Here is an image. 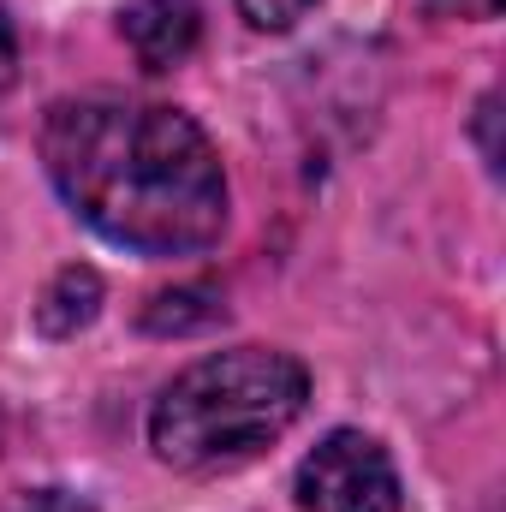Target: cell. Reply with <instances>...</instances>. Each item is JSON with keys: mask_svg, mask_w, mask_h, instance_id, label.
I'll list each match as a JSON object with an SVG mask.
<instances>
[{"mask_svg": "<svg viewBox=\"0 0 506 512\" xmlns=\"http://www.w3.org/2000/svg\"><path fill=\"white\" fill-rule=\"evenodd\" d=\"M42 167L60 203L108 245L197 256L227 233V173L185 108L72 96L42 120Z\"/></svg>", "mask_w": 506, "mask_h": 512, "instance_id": "6da1fadb", "label": "cell"}, {"mask_svg": "<svg viewBox=\"0 0 506 512\" xmlns=\"http://www.w3.org/2000/svg\"><path fill=\"white\" fill-rule=\"evenodd\" d=\"M310 405V370L274 346L209 352L149 405V447L173 471H227L274 447Z\"/></svg>", "mask_w": 506, "mask_h": 512, "instance_id": "7a4b0ae2", "label": "cell"}, {"mask_svg": "<svg viewBox=\"0 0 506 512\" xmlns=\"http://www.w3.org/2000/svg\"><path fill=\"white\" fill-rule=\"evenodd\" d=\"M292 495L304 512H399V471L376 435L334 429L304 453Z\"/></svg>", "mask_w": 506, "mask_h": 512, "instance_id": "3957f363", "label": "cell"}, {"mask_svg": "<svg viewBox=\"0 0 506 512\" xmlns=\"http://www.w3.org/2000/svg\"><path fill=\"white\" fill-rule=\"evenodd\" d=\"M120 30L143 72H173L203 42V6L197 0H131L120 12Z\"/></svg>", "mask_w": 506, "mask_h": 512, "instance_id": "277c9868", "label": "cell"}, {"mask_svg": "<svg viewBox=\"0 0 506 512\" xmlns=\"http://www.w3.org/2000/svg\"><path fill=\"white\" fill-rule=\"evenodd\" d=\"M96 310H102V274L72 262V268H60V274L42 286V298H36V328H42L48 340H72L78 328L96 322Z\"/></svg>", "mask_w": 506, "mask_h": 512, "instance_id": "5b68a950", "label": "cell"}, {"mask_svg": "<svg viewBox=\"0 0 506 512\" xmlns=\"http://www.w3.org/2000/svg\"><path fill=\"white\" fill-rule=\"evenodd\" d=\"M215 316H221L215 292H203V286H179V292H161V298L149 304L143 328H149V334H185V328H203V322H215Z\"/></svg>", "mask_w": 506, "mask_h": 512, "instance_id": "8992f818", "label": "cell"}, {"mask_svg": "<svg viewBox=\"0 0 506 512\" xmlns=\"http://www.w3.org/2000/svg\"><path fill=\"white\" fill-rule=\"evenodd\" d=\"M310 6L316 0H239V12H245L251 30H292Z\"/></svg>", "mask_w": 506, "mask_h": 512, "instance_id": "52a82bcc", "label": "cell"}, {"mask_svg": "<svg viewBox=\"0 0 506 512\" xmlns=\"http://www.w3.org/2000/svg\"><path fill=\"white\" fill-rule=\"evenodd\" d=\"M12 512H96L84 495H72V489H36V495H24Z\"/></svg>", "mask_w": 506, "mask_h": 512, "instance_id": "ba28073f", "label": "cell"}, {"mask_svg": "<svg viewBox=\"0 0 506 512\" xmlns=\"http://www.w3.org/2000/svg\"><path fill=\"white\" fill-rule=\"evenodd\" d=\"M12 84H18V24L0 6V90H12Z\"/></svg>", "mask_w": 506, "mask_h": 512, "instance_id": "9c48e42d", "label": "cell"}, {"mask_svg": "<svg viewBox=\"0 0 506 512\" xmlns=\"http://www.w3.org/2000/svg\"><path fill=\"white\" fill-rule=\"evenodd\" d=\"M441 18H501V0H429Z\"/></svg>", "mask_w": 506, "mask_h": 512, "instance_id": "30bf717a", "label": "cell"}]
</instances>
